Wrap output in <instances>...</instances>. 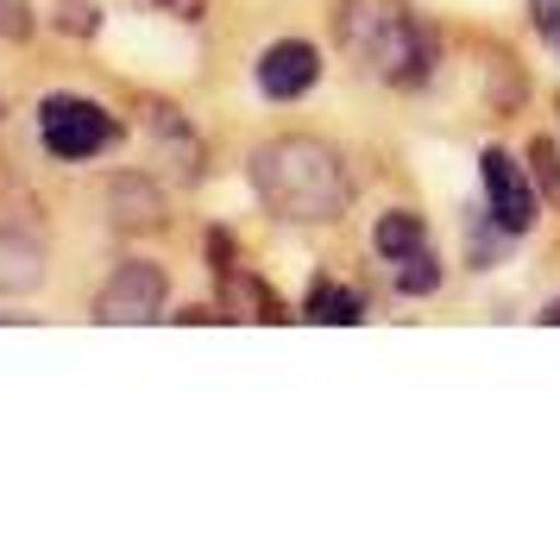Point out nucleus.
Wrapping results in <instances>:
<instances>
[{"mask_svg":"<svg viewBox=\"0 0 560 541\" xmlns=\"http://www.w3.org/2000/svg\"><path fill=\"white\" fill-rule=\"evenodd\" d=\"M308 321H328V328H353V321H365V296H359L353 284H322L308 290Z\"/></svg>","mask_w":560,"mask_h":541,"instance_id":"9d476101","label":"nucleus"},{"mask_svg":"<svg viewBox=\"0 0 560 541\" xmlns=\"http://www.w3.org/2000/svg\"><path fill=\"white\" fill-rule=\"evenodd\" d=\"M253 189L258 202L271 208L290 227H328L353 208V170L347 157L334 152L328 139H308V132H283L265 139L253 152Z\"/></svg>","mask_w":560,"mask_h":541,"instance_id":"f257e3e1","label":"nucleus"},{"mask_svg":"<svg viewBox=\"0 0 560 541\" xmlns=\"http://www.w3.org/2000/svg\"><path fill=\"white\" fill-rule=\"evenodd\" d=\"M434 284H441V264H434L429 246H416V252L397 258V290H404V296H429Z\"/></svg>","mask_w":560,"mask_h":541,"instance_id":"f8f14e48","label":"nucleus"},{"mask_svg":"<svg viewBox=\"0 0 560 541\" xmlns=\"http://www.w3.org/2000/svg\"><path fill=\"white\" fill-rule=\"evenodd\" d=\"M541 321H548V328H560V296L548 303V309H541Z\"/></svg>","mask_w":560,"mask_h":541,"instance_id":"a211bd4d","label":"nucleus"},{"mask_svg":"<svg viewBox=\"0 0 560 541\" xmlns=\"http://www.w3.org/2000/svg\"><path fill=\"white\" fill-rule=\"evenodd\" d=\"M107 221L120 233H152L164 227V196H158L152 177H139V170H127V177L107 183Z\"/></svg>","mask_w":560,"mask_h":541,"instance_id":"6e6552de","label":"nucleus"},{"mask_svg":"<svg viewBox=\"0 0 560 541\" xmlns=\"http://www.w3.org/2000/svg\"><path fill=\"white\" fill-rule=\"evenodd\" d=\"M535 177H541V189L560 202V152H555V139H535Z\"/></svg>","mask_w":560,"mask_h":541,"instance_id":"dca6fc26","label":"nucleus"},{"mask_svg":"<svg viewBox=\"0 0 560 541\" xmlns=\"http://www.w3.org/2000/svg\"><path fill=\"white\" fill-rule=\"evenodd\" d=\"M152 139H158V157H164L183 183L202 177V139L189 132V120H183L177 107H152Z\"/></svg>","mask_w":560,"mask_h":541,"instance_id":"1a4fd4ad","label":"nucleus"},{"mask_svg":"<svg viewBox=\"0 0 560 541\" xmlns=\"http://www.w3.org/2000/svg\"><path fill=\"white\" fill-rule=\"evenodd\" d=\"M334 38H340V51L359 57L390 89H422L434 70V32L404 0H340L334 7Z\"/></svg>","mask_w":560,"mask_h":541,"instance_id":"f03ea898","label":"nucleus"},{"mask_svg":"<svg viewBox=\"0 0 560 541\" xmlns=\"http://www.w3.org/2000/svg\"><path fill=\"white\" fill-rule=\"evenodd\" d=\"M45 284V239L32 227L0 221V296H26Z\"/></svg>","mask_w":560,"mask_h":541,"instance_id":"0eeeda50","label":"nucleus"},{"mask_svg":"<svg viewBox=\"0 0 560 541\" xmlns=\"http://www.w3.org/2000/svg\"><path fill=\"white\" fill-rule=\"evenodd\" d=\"M164 271H158L152 258H127L114 278L102 284V296H95V321H107V328H132V321H158V309H164Z\"/></svg>","mask_w":560,"mask_h":541,"instance_id":"20e7f679","label":"nucleus"},{"mask_svg":"<svg viewBox=\"0 0 560 541\" xmlns=\"http://www.w3.org/2000/svg\"><path fill=\"white\" fill-rule=\"evenodd\" d=\"M57 26L70 38H95L102 32V7L95 0H57Z\"/></svg>","mask_w":560,"mask_h":541,"instance_id":"4468645a","label":"nucleus"},{"mask_svg":"<svg viewBox=\"0 0 560 541\" xmlns=\"http://www.w3.org/2000/svg\"><path fill=\"white\" fill-rule=\"evenodd\" d=\"M372 246H378L390 264H397L404 252H416V246H429V233H422V214H404V208H390L378 227H372Z\"/></svg>","mask_w":560,"mask_h":541,"instance_id":"9b49d317","label":"nucleus"},{"mask_svg":"<svg viewBox=\"0 0 560 541\" xmlns=\"http://www.w3.org/2000/svg\"><path fill=\"white\" fill-rule=\"evenodd\" d=\"M479 177H485V208H491V227L523 239L535 227V183L523 177V164L504 152V145H485L479 157Z\"/></svg>","mask_w":560,"mask_h":541,"instance_id":"39448f33","label":"nucleus"},{"mask_svg":"<svg viewBox=\"0 0 560 541\" xmlns=\"http://www.w3.org/2000/svg\"><path fill=\"white\" fill-rule=\"evenodd\" d=\"M322 82V51L303 45V38H278L271 51L258 57V89L271 95V102H296Z\"/></svg>","mask_w":560,"mask_h":541,"instance_id":"423d86ee","label":"nucleus"},{"mask_svg":"<svg viewBox=\"0 0 560 541\" xmlns=\"http://www.w3.org/2000/svg\"><path fill=\"white\" fill-rule=\"evenodd\" d=\"M221 271H228V264H221ZM228 309H258V321H283L278 296L265 284H253V278H233V271H228Z\"/></svg>","mask_w":560,"mask_h":541,"instance_id":"ddd939ff","label":"nucleus"},{"mask_svg":"<svg viewBox=\"0 0 560 541\" xmlns=\"http://www.w3.org/2000/svg\"><path fill=\"white\" fill-rule=\"evenodd\" d=\"M114 139H120V120L102 102H89V95H45L38 102V145L51 157H63V164L102 157Z\"/></svg>","mask_w":560,"mask_h":541,"instance_id":"7ed1b4c3","label":"nucleus"},{"mask_svg":"<svg viewBox=\"0 0 560 541\" xmlns=\"http://www.w3.org/2000/svg\"><path fill=\"white\" fill-rule=\"evenodd\" d=\"M32 0H0V38H32Z\"/></svg>","mask_w":560,"mask_h":541,"instance_id":"2eb2a0df","label":"nucleus"},{"mask_svg":"<svg viewBox=\"0 0 560 541\" xmlns=\"http://www.w3.org/2000/svg\"><path fill=\"white\" fill-rule=\"evenodd\" d=\"M529 13H535V32L560 51V0H529Z\"/></svg>","mask_w":560,"mask_h":541,"instance_id":"f3484780","label":"nucleus"}]
</instances>
